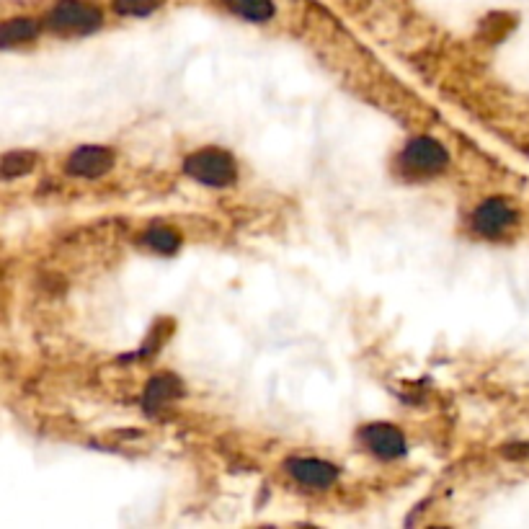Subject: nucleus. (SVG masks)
<instances>
[{
    "instance_id": "10",
    "label": "nucleus",
    "mask_w": 529,
    "mask_h": 529,
    "mask_svg": "<svg viewBox=\"0 0 529 529\" xmlns=\"http://www.w3.org/2000/svg\"><path fill=\"white\" fill-rule=\"evenodd\" d=\"M37 34L39 26L31 19H13L6 21L3 29H0V44H3V47H11V44L29 42V39H34Z\"/></svg>"
},
{
    "instance_id": "11",
    "label": "nucleus",
    "mask_w": 529,
    "mask_h": 529,
    "mask_svg": "<svg viewBox=\"0 0 529 529\" xmlns=\"http://www.w3.org/2000/svg\"><path fill=\"white\" fill-rule=\"evenodd\" d=\"M34 163H37V155L34 153H26V150H21V153H8L6 158H3L0 171H3V179H16V176L29 173L31 168H34Z\"/></svg>"
},
{
    "instance_id": "1",
    "label": "nucleus",
    "mask_w": 529,
    "mask_h": 529,
    "mask_svg": "<svg viewBox=\"0 0 529 529\" xmlns=\"http://www.w3.org/2000/svg\"><path fill=\"white\" fill-rule=\"evenodd\" d=\"M47 24L57 34H91L104 24V16L86 0H60L47 16Z\"/></svg>"
},
{
    "instance_id": "3",
    "label": "nucleus",
    "mask_w": 529,
    "mask_h": 529,
    "mask_svg": "<svg viewBox=\"0 0 529 529\" xmlns=\"http://www.w3.org/2000/svg\"><path fill=\"white\" fill-rule=\"evenodd\" d=\"M400 160H403V168L411 173H437L447 166L450 155L437 140L419 137V140L408 142Z\"/></svg>"
},
{
    "instance_id": "4",
    "label": "nucleus",
    "mask_w": 529,
    "mask_h": 529,
    "mask_svg": "<svg viewBox=\"0 0 529 529\" xmlns=\"http://www.w3.org/2000/svg\"><path fill=\"white\" fill-rule=\"evenodd\" d=\"M359 439L370 452H375L382 460H393V457L406 455V437L400 429L390 424H370L359 431Z\"/></svg>"
},
{
    "instance_id": "9",
    "label": "nucleus",
    "mask_w": 529,
    "mask_h": 529,
    "mask_svg": "<svg viewBox=\"0 0 529 529\" xmlns=\"http://www.w3.org/2000/svg\"><path fill=\"white\" fill-rule=\"evenodd\" d=\"M230 11L238 13L246 21H269L274 16V3L271 0H228Z\"/></svg>"
},
{
    "instance_id": "12",
    "label": "nucleus",
    "mask_w": 529,
    "mask_h": 529,
    "mask_svg": "<svg viewBox=\"0 0 529 529\" xmlns=\"http://www.w3.org/2000/svg\"><path fill=\"white\" fill-rule=\"evenodd\" d=\"M145 240H148V246L155 248L158 253H173L181 246L179 235L168 228H153L148 235H145Z\"/></svg>"
},
{
    "instance_id": "8",
    "label": "nucleus",
    "mask_w": 529,
    "mask_h": 529,
    "mask_svg": "<svg viewBox=\"0 0 529 529\" xmlns=\"http://www.w3.org/2000/svg\"><path fill=\"white\" fill-rule=\"evenodd\" d=\"M179 393V382L173 380V377L160 375L155 377V380H150L148 393H145V406H148V411H158V408H163L166 403H171Z\"/></svg>"
},
{
    "instance_id": "6",
    "label": "nucleus",
    "mask_w": 529,
    "mask_h": 529,
    "mask_svg": "<svg viewBox=\"0 0 529 529\" xmlns=\"http://www.w3.org/2000/svg\"><path fill=\"white\" fill-rule=\"evenodd\" d=\"M517 220L514 210H511L509 204L504 199H488L478 207L473 217V225L480 235H486V238H499L506 228H511Z\"/></svg>"
},
{
    "instance_id": "2",
    "label": "nucleus",
    "mask_w": 529,
    "mask_h": 529,
    "mask_svg": "<svg viewBox=\"0 0 529 529\" xmlns=\"http://www.w3.org/2000/svg\"><path fill=\"white\" fill-rule=\"evenodd\" d=\"M186 176L207 186H228L235 181V163L228 153L217 148L199 150L184 160Z\"/></svg>"
},
{
    "instance_id": "5",
    "label": "nucleus",
    "mask_w": 529,
    "mask_h": 529,
    "mask_svg": "<svg viewBox=\"0 0 529 529\" xmlns=\"http://www.w3.org/2000/svg\"><path fill=\"white\" fill-rule=\"evenodd\" d=\"M114 166V153L109 148L99 145H86V148L75 150L68 160V171L80 179H99Z\"/></svg>"
},
{
    "instance_id": "13",
    "label": "nucleus",
    "mask_w": 529,
    "mask_h": 529,
    "mask_svg": "<svg viewBox=\"0 0 529 529\" xmlns=\"http://www.w3.org/2000/svg\"><path fill=\"white\" fill-rule=\"evenodd\" d=\"M163 6V0H114V11L122 16H150Z\"/></svg>"
},
{
    "instance_id": "7",
    "label": "nucleus",
    "mask_w": 529,
    "mask_h": 529,
    "mask_svg": "<svg viewBox=\"0 0 529 529\" xmlns=\"http://www.w3.org/2000/svg\"><path fill=\"white\" fill-rule=\"evenodd\" d=\"M290 475L308 488H328L331 483H336L339 470L333 468L331 462L323 460H310V457H297V460L287 462Z\"/></svg>"
}]
</instances>
